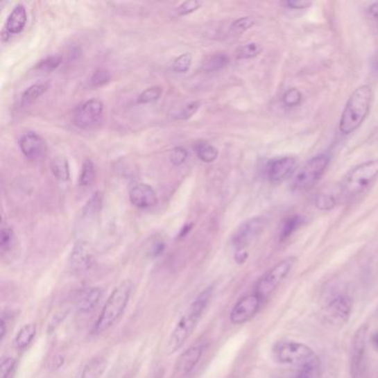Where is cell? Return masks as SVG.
Returning <instances> with one entry per match:
<instances>
[{
  "label": "cell",
  "instance_id": "obj_1",
  "mask_svg": "<svg viewBox=\"0 0 378 378\" xmlns=\"http://www.w3.org/2000/svg\"><path fill=\"white\" fill-rule=\"evenodd\" d=\"M213 296V287H207L203 292L200 293L198 298L190 304V307L185 311L182 318H180L177 326L172 332L171 337L169 340L166 346V353L169 355L179 351L180 348L184 345L189 337L192 335L196 326L201 320L202 314L205 313V309L210 303Z\"/></svg>",
  "mask_w": 378,
  "mask_h": 378
},
{
  "label": "cell",
  "instance_id": "obj_2",
  "mask_svg": "<svg viewBox=\"0 0 378 378\" xmlns=\"http://www.w3.org/2000/svg\"><path fill=\"white\" fill-rule=\"evenodd\" d=\"M373 103V90L368 85H363L354 90L348 98L345 108L341 117L340 132L350 135L355 132L370 114Z\"/></svg>",
  "mask_w": 378,
  "mask_h": 378
},
{
  "label": "cell",
  "instance_id": "obj_3",
  "mask_svg": "<svg viewBox=\"0 0 378 378\" xmlns=\"http://www.w3.org/2000/svg\"><path fill=\"white\" fill-rule=\"evenodd\" d=\"M132 289L133 283L130 280H126L114 289L100 313L99 318L94 324L92 329L94 334H103V332L108 331L111 326L119 320L129 303Z\"/></svg>",
  "mask_w": 378,
  "mask_h": 378
},
{
  "label": "cell",
  "instance_id": "obj_4",
  "mask_svg": "<svg viewBox=\"0 0 378 378\" xmlns=\"http://www.w3.org/2000/svg\"><path fill=\"white\" fill-rule=\"evenodd\" d=\"M275 362L283 365H294L303 368L307 365L318 366L320 361L312 348L295 341H279L272 348Z\"/></svg>",
  "mask_w": 378,
  "mask_h": 378
},
{
  "label": "cell",
  "instance_id": "obj_5",
  "mask_svg": "<svg viewBox=\"0 0 378 378\" xmlns=\"http://www.w3.org/2000/svg\"><path fill=\"white\" fill-rule=\"evenodd\" d=\"M378 178V160L366 161L352 169L343 180V196L351 199L363 194Z\"/></svg>",
  "mask_w": 378,
  "mask_h": 378
},
{
  "label": "cell",
  "instance_id": "obj_6",
  "mask_svg": "<svg viewBox=\"0 0 378 378\" xmlns=\"http://www.w3.org/2000/svg\"><path fill=\"white\" fill-rule=\"evenodd\" d=\"M331 157L326 153L312 157L303 168L298 172L293 180V189L295 191H305L313 188L320 181L329 166Z\"/></svg>",
  "mask_w": 378,
  "mask_h": 378
},
{
  "label": "cell",
  "instance_id": "obj_7",
  "mask_svg": "<svg viewBox=\"0 0 378 378\" xmlns=\"http://www.w3.org/2000/svg\"><path fill=\"white\" fill-rule=\"evenodd\" d=\"M294 263H295V257H290L282 259L281 262L274 265L273 268H270L257 281L254 293L264 302V300H266L277 289L282 282L284 281L285 277L292 270Z\"/></svg>",
  "mask_w": 378,
  "mask_h": 378
},
{
  "label": "cell",
  "instance_id": "obj_8",
  "mask_svg": "<svg viewBox=\"0 0 378 378\" xmlns=\"http://www.w3.org/2000/svg\"><path fill=\"white\" fill-rule=\"evenodd\" d=\"M266 221L262 216L252 218L241 224L232 238V244L237 252L246 251V249L259 238L264 231Z\"/></svg>",
  "mask_w": 378,
  "mask_h": 378
},
{
  "label": "cell",
  "instance_id": "obj_9",
  "mask_svg": "<svg viewBox=\"0 0 378 378\" xmlns=\"http://www.w3.org/2000/svg\"><path fill=\"white\" fill-rule=\"evenodd\" d=\"M103 116V103L90 99L78 107L74 114V123L80 129H90L99 125Z\"/></svg>",
  "mask_w": 378,
  "mask_h": 378
},
{
  "label": "cell",
  "instance_id": "obj_10",
  "mask_svg": "<svg viewBox=\"0 0 378 378\" xmlns=\"http://www.w3.org/2000/svg\"><path fill=\"white\" fill-rule=\"evenodd\" d=\"M262 304V298L257 296L255 293L244 296L235 304L230 314V320L234 325L246 323L257 314Z\"/></svg>",
  "mask_w": 378,
  "mask_h": 378
},
{
  "label": "cell",
  "instance_id": "obj_11",
  "mask_svg": "<svg viewBox=\"0 0 378 378\" xmlns=\"http://www.w3.org/2000/svg\"><path fill=\"white\" fill-rule=\"evenodd\" d=\"M368 324H363L354 335L351 347L352 378H359V376L362 375L366 344H368Z\"/></svg>",
  "mask_w": 378,
  "mask_h": 378
},
{
  "label": "cell",
  "instance_id": "obj_12",
  "mask_svg": "<svg viewBox=\"0 0 378 378\" xmlns=\"http://www.w3.org/2000/svg\"><path fill=\"white\" fill-rule=\"evenodd\" d=\"M352 302L346 295H336L332 298L324 309V318L332 325H343L351 316Z\"/></svg>",
  "mask_w": 378,
  "mask_h": 378
},
{
  "label": "cell",
  "instance_id": "obj_13",
  "mask_svg": "<svg viewBox=\"0 0 378 378\" xmlns=\"http://www.w3.org/2000/svg\"><path fill=\"white\" fill-rule=\"evenodd\" d=\"M19 148L22 155L31 161L42 160L47 155L46 141L35 132H27L22 135Z\"/></svg>",
  "mask_w": 378,
  "mask_h": 378
},
{
  "label": "cell",
  "instance_id": "obj_14",
  "mask_svg": "<svg viewBox=\"0 0 378 378\" xmlns=\"http://www.w3.org/2000/svg\"><path fill=\"white\" fill-rule=\"evenodd\" d=\"M296 166V160L292 157H276L266 166L268 181L274 184L281 183L290 177Z\"/></svg>",
  "mask_w": 378,
  "mask_h": 378
},
{
  "label": "cell",
  "instance_id": "obj_15",
  "mask_svg": "<svg viewBox=\"0 0 378 378\" xmlns=\"http://www.w3.org/2000/svg\"><path fill=\"white\" fill-rule=\"evenodd\" d=\"M70 270L76 275L86 273L94 264V257L85 242H78L70 255Z\"/></svg>",
  "mask_w": 378,
  "mask_h": 378
},
{
  "label": "cell",
  "instance_id": "obj_16",
  "mask_svg": "<svg viewBox=\"0 0 378 378\" xmlns=\"http://www.w3.org/2000/svg\"><path fill=\"white\" fill-rule=\"evenodd\" d=\"M130 202L139 209H151L157 205V196L155 189L146 183L133 185L129 194Z\"/></svg>",
  "mask_w": 378,
  "mask_h": 378
},
{
  "label": "cell",
  "instance_id": "obj_17",
  "mask_svg": "<svg viewBox=\"0 0 378 378\" xmlns=\"http://www.w3.org/2000/svg\"><path fill=\"white\" fill-rule=\"evenodd\" d=\"M202 354H203V346L194 345L192 347L188 348L184 353L180 356L178 361L177 366H175V373L180 377L188 376L192 370L196 368L198 363L200 362Z\"/></svg>",
  "mask_w": 378,
  "mask_h": 378
},
{
  "label": "cell",
  "instance_id": "obj_18",
  "mask_svg": "<svg viewBox=\"0 0 378 378\" xmlns=\"http://www.w3.org/2000/svg\"><path fill=\"white\" fill-rule=\"evenodd\" d=\"M103 298V290L100 287H92L79 296L77 301V311L80 314H90L94 312L100 300Z\"/></svg>",
  "mask_w": 378,
  "mask_h": 378
},
{
  "label": "cell",
  "instance_id": "obj_19",
  "mask_svg": "<svg viewBox=\"0 0 378 378\" xmlns=\"http://www.w3.org/2000/svg\"><path fill=\"white\" fill-rule=\"evenodd\" d=\"M27 24V10L25 6L17 5L11 10L5 22V31L10 35L22 33Z\"/></svg>",
  "mask_w": 378,
  "mask_h": 378
},
{
  "label": "cell",
  "instance_id": "obj_20",
  "mask_svg": "<svg viewBox=\"0 0 378 378\" xmlns=\"http://www.w3.org/2000/svg\"><path fill=\"white\" fill-rule=\"evenodd\" d=\"M53 177L60 182H68L70 180L69 163L64 157H55L50 163Z\"/></svg>",
  "mask_w": 378,
  "mask_h": 378
},
{
  "label": "cell",
  "instance_id": "obj_21",
  "mask_svg": "<svg viewBox=\"0 0 378 378\" xmlns=\"http://www.w3.org/2000/svg\"><path fill=\"white\" fill-rule=\"evenodd\" d=\"M48 89H49V86L47 83H35L33 86L26 89L22 97V107L33 105L35 101L42 97V94L47 92Z\"/></svg>",
  "mask_w": 378,
  "mask_h": 378
},
{
  "label": "cell",
  "instance_id": "obj_22",
  "mask_svg": "<svg viewBox=\"0 0 378 378\" xmlns=\"http://www.w3.org/2000/svg\"><path fill=\"white\" fill-rule=\"evenodd\" d=\"M196 155L200 160L205 163H212L218 159V151L216 146L209 144L207 141H201L198 142L194 146Z\"/></svg>",
  "mask_w": 378,
  "mask_h": 378
},
{
  "label": "cell",
  "instance_id": "obj_23",
  "mask_svg": "<svg viewBox=\"0 0 378 378\" xmlns=\"http://www.w3.org/2000/svg\"><path fill=\"white\" fill-rule=\"evenodd\" d=\"M230 59L225 53H216L205 59L202 69L205 72H216L222 70L229 65Z\"/></svg>",
  "mask_w": 378,
  "mask_h": 378
},
{
  "label": "cell",
  "instance_id": "obj_24",
  "mask_svg": "<svg viewBox=\"0 0 378 378\" xmlns=\"http://www.w3.org/2000/svg\"><path fill=\"white\" fill-rule=\"evenodd\" d=\"M107 362L103 359H94L83 368L81 378H101L107 370Z\"/></svg>",
  "mask_w": 378,
  "mask_h": 378
},
{
  "label": "cell",
  "instance_id": "obj_25",
  "mask_svg": "<svg viewBox=\"0 0 378 378\" xmlns=\"http://www.w3.org/2000/svg\"><path fill=\"white\" fill-rule=\"evenodd\" d=\"M37 333V326L33 323L26 324L25 326H22L20 331L18 332V334L16 335L15 338V344H16L17 348L19 350H24L31 344V341L33 340V337Z\"/></svg>",
  "mask_w": 378,
  "mask_h": 378
},
{
  "label": "cell",
  "instance_id": "obj_26",
  "mask_svg": "<svg viewBox=\"0 0 378 378\" xmlns=\"http://www.w3.org/2000/svg\"><path fill=\"white\" fill-rule=\"evenodd\" d=\"M96 180V170L94 164L90 159L83 161L81 173L79 175V185L83 188H88Z\"/></svg>",
  "mask_w": 378,
  "mask_h": 378
},
{
  "label": "cell",
  "instance_id": "obj_27",
  "mask_svg": "<svg viewBox=\"0 0 378 378\" xmlns=\"http://www.w3.org/2000/svg\"><path fill=\"white\" fill-rule=\"evenodd\" d=\"M200 107H201V103L199 101H192L177 110L171 111L170 116L175 120H188L199 111Z\"/></svg>",
  "mask_w": 378,
  "mask_h": 378
},
{
  "label": "cell",
  "instance_id": "obj_28",
  "mask_svg": "<svg viewBox=\"0 0 378 378\" xmlns=\"http://www.w3.org/2000/svg\"><path fill=\"white\" fill-rule=\"evenodd\" d=\"M302 223H303V218L300 216H293L287 218L284 223H283V227H282L281 234H280L281 241H285L286 239L290 238L291 235L295 232L298 227H301Z\"/></svg>",
  "mask_w": 378,
  "mask_h": 378
},
{
  "label": "cell",
  "instance_id": "obj_29",
  "mask_svg": "<svg viewBox=\"0 0 378 378\" xmlns=\"http://www.w3.org/2000/svg\"><path fill=\"white\" fill-rule=\"evenodd\" d=\"M163 94L162 87L155 86L151 87L144 90L142 94L138 97L139 105H150V103H157V100L160 99Z\"/></svg>",
  "mask_w": 378,
  "mask_h": 378
},
{
  "label": "cell",
  "instance_id": "obj_30",
  "mask_svg": "<svg viewBox=\"0 0 378 378\" xmlns=\"http://www.w3.org/2000/svg\"><path fill=\"white\" fill-rule=\"evenodd\" d=\"M112 79L111 72L107 69H98L92 74L89 79V87L92 88H100L110 83Z\"/></svg>",
  "mask_w": 378,
  "mask_h": 378
},
{
  "label": "cell",
  "instance_id": "obj_31",
  "mask_svg": "<svg viewBox=\"0 0 378 378\" xmlns=\"http://www.w3.org/2000/svg\"><path fill=\"white\" fill-rule=\"evenodd\" d=\"M261 53V47L257 42H249V44H243L241 46L238 50H237V58L240 60L243 59H251L254 57H257Z\"/></svg>",
  "mask_w": 378,
  "mask_h": 378
},
{
  "label": "cell",
  "instance_id": "obj_32",
  "mask_svg": "<svg viewBox=\"0 0 378 378\" xmlns=\"http://www.w3.org/2000/svg\"><path fill=\"white\" fill-rule=\"evenodd\" d=\"M192 66V55L191 53H182L179 55L172 64V70L177 74H185L190 70Z\"/></svg>",
  "mask_w": 378,
  "mask_h": 378
},
{
  "label": "cell",
  "instance_id": "obj_33",
  "mask_svg": "<svg viewBox=\"0 0 378 378\" xmlns=\"http://www.w3.org/2000/svg\"><path fill=\"white\" fill-rule=\"evenodd\" d=\"M303 100V94L296 88L287 89L282 97V101L285 107H298Z\"/></svg>",
  "mask_w": 378,
  "mask_h": 378
},
{
  "label": "cell",
  "instance_id": "obj_34",
  "mask_svg": "<svg viewBox=\"0 0 378 378\" xmlns=\"http://www.w3.org/2000/svg\"><path fill=\"white\" fill-rule=\"evenodd\" d=\"M254 25H255V20L252 17H242V18H239L232 22L231 31L235 35H241V33L250 31Z\"/></svg>",
  "mask_w": 378,
  "mask_h": 378
},
{
  "label": "cell",
  "instance_id": "obj_35",
  "mask_svg": "<svg viewBox=\"0 0 378 378\" xmlns=\"http://www.w3.org/2000/svg\"><path fill=\"white\" fill-rule=\"evenodd\" d=\"M15 234L12 229L9 227H3L0 233V249L1 252H8L14 246Z\"/></svg>",
  "mask_w": 378,
  "mask_h": 378
},
{
  "label": "cell",
  "instance_id": "obj_36",
  "mask_svg": "<svg viewBox=\"0 0 378 378\" xmlns=\"http://www.w3.org/2000/svg\"><path fill=\"white\" fill-rule=\"evenodd\" d=\"M62 62L61 55H49L47 58L39 62L37 69L44 72H51L57 69Z\"/></svg>",
  "mask_w": 378,
  "mask_h": 378
},
{
  "label": "cell",
  "instance_id": "obj_37",
  "mask_svg": "<svg viewBox=\"0 0 378 378\" xmlns=\"http://www.w3.org/2000/svg\"><path fill=\"white\" fill-rule=\"evenodd\" d=\"M202 3L199 0H189L181 3L177 8V12L179 16H189L194 14L196 10L201 8Z\"/></svg>",
  "mask_w": 378,
  "mask_h": 378
},
{
  "label": "cell",
  "instance_id": "obj_38",
  "mask_svg": "<svg viewBox=\"0 0 378 378\" xmlns=\"http://www.w3.org/2000/svg\"><path fill=\"white\" fill-rule=\"evenodd\" d=\"M16 359L12 357H6L0 366V378H14Z\"/></svg>",
  "mask_w": 378,
  "mask_h": 378
},
{
  "label": "cell",
  "instance_id": "obj_39",
  "mask_svg": "<svg viewBox=\"0 0 378 378\" xmlns=\"http://www.w3.org/2000/svg\"><path fill=\"white\" fill-rule=\"evenodd\" d=\"M100 207H101V196H100L99 192H96L92 199L89 200L86 207H85L83 214L92 218L94 214L99 212Z\"/></svg>",
  "mask_w": 378,
  "mask_h": 378
},
{
  "label": "cell",
  "instance_id": "obj_40",
  "mask_svg": "<svg viewBox=\"0 0 378 378\" xmlns=\"http://www.w3.org/2000/svg\"><path fill=\"white\" fill-rule=\"evenodd\" d=\"M188 159V151L184 148L178 146L170 152V161L175 166H182Z\"/></svg>",
  "mask_w": 378,
  "mask_h": 378
},
{
  "label": "cell",
  "instance_id": "obj_41",
  "mask_svg": "<svg viewBox=\"0 0 378 378\" xmlns=\"http://www.w3.org/2000/svg\"><path fill=\"white\" fill-rule=\"evenodd\" d=\"M315 205L318 207V210L329 211L333 209L335 205L334 196L329 194H320L315 200Z\"/></svg>",
  "mask_w": 378,
  "mask_h": 378
},
{
  "label": "cell",
  "instance_id": "obj_42",
  "mask_svg": "<svg viewBox=\"0 0 378 378\" xmlns=\"http://www.w3.org/2000/svg\"><path fill=\"white\" fill-rule=\"evenodd\" d=\"M318 368V366H315V365H307V366L300 368L294 378H312Z\"/></svg>",
  "mask_w": 378,
  "mask_h": 378
},
{
  "label": "cell",
  "instance_id": "obj_43",
  "mask_svg": "<svg viewBox=\"0 0 378 378\" xmlns=\"http://www.w3.org/2000/svg\"><path fill=\"white\" fill-rule=\"evenodd\" d=\"M287 8L291 9H307L312 6L311 1H303V0H290L285 3Z\"/></svg>",
  "mask_w": 378,
  "mask_h": 378
},
{
  "label": "cell",
  "instance_id": "obj_44",
  "mask_svg": "<svg viewBox=\"0 0 378 378\" xmlns=\"http://www.w3.org/2000/svg\"><path fill=\"white\" fill-rule=\"evenodd\" d=\"M64 363L65 357L58 355V356H55V359H53V361H51V368H53V370H58V368H60L61 366L64 365Z\"/></svg>",
  "mask_w": 378,
  "mask_h": 378
},
{
  "label": "cell",
  "instance_id": "obj_45",
  "mask_svg": "<svg viewBox=\"0 0 378 378\" xmlns=\"http://www.w3.org/2000/svg\"><path fill=\"white\" fill-rule=\"evenodd\" d=\"M163 250H164V243L163 242H157L155 243V246L152 248L151 254L153 257H157L162 253Z\"/></svg>",
  "mask_w": 378,
  "mask_h": 378
},
{
  "label": "cell",
  "instance_id": "obj_46",
  "mask_svg": "<svg viewBox=\"0 0 378 378\" xmlns=\"http://www.w3.org/2000/svg\"><path fill=\"white\" fill-rule=\"evenodd\" d=\"M372 69H373L374 74L378 76V53H375L373 60H372Z\"/></svg>",
  "mask_w": 378,
  "mask_h": 378
},
{
  "label": "cell",
  "instance_id": "obj_47",
  "mask_svg": "<svg viewBox=\"0 0 378 378\" xmlns=\"http://www.w3.org/2000/svg\"><path fill=\"white\" fill-rule=\"evenodd\" d=\"M370 14L378 19V3H374L373 5H370Z\"/></svg>",
  "mask_w": 378,
  "mask_h": 378
},
{
  "label": "cell",
  "instance_id": "obj_48",
  "mask_svg": "<svg viewBox=\"0 0 378 378\" xmlns=\"http://www.w3.org/2000/svg\"><path fill=\"white\" fill-rule=\"evenodd\" d=\"M192 227H194V224H188V225H184L183 229L181 230V232H180V238H183V237L188 234V233L190 232V230L192 229Z\"/></svg>",
  "mask_w": 378,
  "mask_h": 378
},
{
  "label": "cell",
  "instance_id": "obj_49",
  "mask_svg": "<svg viewBox=\"0 0 378 378\" xmlns=\"http://www.w3.org/2000/svg\"><path fill=\"white\" fill-rule=\"evenodd\" d=\"M0 327H1V336H0V340L3 341V338H5V335H6L5 318H1V322H0Z\"/></svg>",
  "mask_w": 378,
  "mask_h": 378
},
{
  "label": "cell",
  "instance_id": "obj_50",
  "mask_svg": "<svg viewBox=\"0 0 378 378\" xmlns=\"http://www.w3.org/2000/svg\"><path fill=\"white\" fill-rule=\"evenodd\" d=\"M373 342H374V344H375V345L377 346V347H378V333H377V334L374 335Z\"/></svg>",
  "mask_w": 378,
  "mask_h": 378
}]
</instances>
